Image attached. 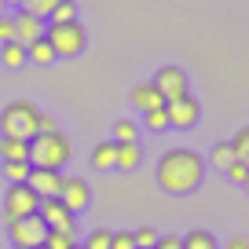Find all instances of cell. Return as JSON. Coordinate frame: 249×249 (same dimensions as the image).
I'll return each instance as SVG.
<instances>
[{
	"mask_svg": "<svg viewBox=\"0 0 249 249\" xmlns=\"http://www.w3.org/2000/svg\"><path fill=\"white\" fill-rule=\"evenodd\" d=\"M154 249H183V242H179V234H158Z\"/></svg>",
	"mask_w": 249,
	"mask_h": 249,
	"instance_id": "obj_32",
	"label": "cell"
},
{
	"mask_svg": "<svg viewBox=\"0 0 249 249\" xmlns=\"http://www.w3.org/2000/svg\"><path fill=\"white\" fill-rule=\"evenodd\" d=\"M30 161H4V176H8V183H26L30 179Z\"/></svg>",
	"mask_w": 249,
	"mask_h": 249,
	"instance_id": "obj_21",
	"label": "cell"
},
{
	"mask_svg": "<svg viewBox=\"0 0 249 249\" xmlns=\"http://www.w3.org/2000/svg\"><path fill=\"white\" fill-rule=\"evenodd\" d=\"M209 165H213V169H220V172H227L234 165V147H231V143H216L213 154H209Z\"/></svg>",
	"mask_w": 249,
	"mask_h": 249,
	"instance_id": "obj_20",
	"label": "cell"
},
{
	"mask_svg": "<svg viewBox=\"0 0 249 249\" xmlns=\"http://www.w3.org/2000/svg\"><path fill=\"white\" fill-rule=\"evenodd\" d=\"M0 62L8 66V70H18V66H26V44H18V40H8V44H0Z\"/></svg>",
	"mask_w": 249,
	"mask_h": 249,
	"instance_id": "obj_16",
	"label": "cell"
},
{
	"mask_svg": "<svg viewBox=\"0 0 249 249\" xmlns=\"http://www.w3.org/2000/svg\"><path fill=\"white\" fill-rule=\"evenodd\" d=\"M0 4H4V8H8V4H15V8H18V4H22V0H0Z\"/></svg>",
	"mask_w": 249,
	"mask_h": 249,
	"instance_id": "obj_36",
	"label": "cell"
},
{
	"mask_svg": "<svg viewBox=\"0 0 249 249\" xmlns=\"http://www.w3.org/2000/svg\"><path fill=\"white\" fill-rule=\"evenodd\" d=\"M132 238H136V249H154L158 231H154V227H136V231H132Z\"/></svg>",
	"mask_w": 249,
	"mask_h": 249,
	"instance_id": "obj_27",
	"label": "cell"
},
{
	"mask_svg": "<svg viewBox=\"0 0 249 249\" xmlns=\"http://www.w3.org/2000/svg\"><path fill=\"white\" fill-rule=\"evenodd\" d=\"M59 202L66 205V209L77 216V213H85L88 205H92V191H88V183L81 176H62V187H59Z\"/></svg>",
	"mask_w": 249,
	"mask_h": 249,
	"instance_id": "obj_8",
	"label": "cell"
},
{
	"mask_svg": "<svg viewBox=\"0 0 249 249\" xmlns=\"http://www.w3.org/2000/svg\"><path fill=\"white\" fill-rule=\"evenodd\" d=\"M165 114H169V128H195L198 117H202V107H198L195 95H183V99L165 103Z\"/></svg>",
	"mask_w": 249,
	"mask_h": 249,
	"instance_id": "obj_10",
	"label": "cell"
},
{
	"mask_svg": "<svg viewBox=\"0 0 249 249\" xmlns=\"http://www.w3.org/2000/svg\"><path fill=\"white\" fill-rule=\"evenodd\" d=\"M48 22H77V4H73V0H62L59 8L48 15Z\"/></svg>",
	"mask_w": 249,
	"mask_h": 249,
	"instance_id": "obj_24",
	"label": "cell"
},
{
	"mask_svg": "<svg viewBox=\"0 0 249 249\" xmlns=\"http://www.w3.org/2000/svg\"><path fill=\"white\" fill-rule=\"evenodd\" d=\"M231 147H234V161H242L249 169V124H246V128H238V136L231 140Z\"/></svg>",
	"mask_w": 249,
	"mask_h": 249,
	"instance_id": "obj_22",
	"label": "cell"
},
{
	"mask_svg": "<svg viewBox=\"0 0 249 249\" xmlns=\"http://www.w3.org/2000/svg\"><path fill=\"white\" fill-rule=\"evenodd\" d=\"M11 26H15V40L18 44H33V40L44 37V18L30 15L26 8H18V15H11Z\"/></svg>",
	"mask_w": 249,
	"mask_h": 249,
	"instance_id": "obj_12",
	"label": "cell"
},
{
	"mask_svg": "<svg viewBox=\"0 0 249 249\" xmlns=\"http://www.w3.org/2000/svg\"><path fill=\"white\" fill-rule=\"evenodd\" d=\"M0 158H4V161H30V140H11V136H4V140H0Z\"/></svg>",
	"mask_w": 249,
	"mask_h": 249,
	"instance_id": "obj_14",
	"label": "cell"
},
{
	"mask_svg": "<svg viewBox=\"0 0 249 249\" xmlns=\"http://www.w3.org/2000/svg\"><path fill=\"white\" fill-rule=\"evenodd\" d=\"M140 161H143L140 143H117V169H121V172H132Z\"/></svg>",
	"mask_w": 249,
	"mask_h": 249,
	"instance_id": "obj_17",
	"label": "cell"
},
{
	"mask_svg": "<svg viewBox=\"0 0 249 249\" xmlns=\"http://www.w3.org/2000/svg\"><path fill=\"white\" fill-rule=\"evenodd\" d=\"M26 59L37 62V66H48V62H55L59 55H55V48L48 44L44 37H40V40H33V44H26Z\"/></svg>",
	"mask_w": 249,
	"mask_h": 249,
	"instance_id": "obj_18",
	"label": "cell"
},
{
	"mask_svg": "<svg viewBox=\"0 0 249 249\" xmlns=\"http://www.w3.org/2000/svg\"><path fill=\"white\" fill-rule=\"evenodd\" d=\"M179 242H183V249H216V234L205 231V227H195V231H187Z\"/></svg>",
	"mask_w": 249,
	"mask_h": 249,
	"instance_id": "obj_19",
	"label": "cell"
},
{
	"mask_svg": "<svg viewBox=\"0 0 249 249\" xmlns=\"http://www.w3.org/2000/svg\"><path fill=\"white\" fill-rule=\"evenodd\" d=\"M37 198H59V187H62V172L59 169H30V179H26Z\"/></svg>",
	"mask_w": 249,
	"mask_h": 249,
	"instance_id": "obj_11",
	"label": "cell"
},
{
	"mask_svg": "<svg viewBox=\"0 0 249 249\" xmlns=\"http://www.w3.org/2000/svg\"><path fill=\"white\" fill-rule=\"evenodd\" d=\"M59 4H62V0H22V8L30 11V15H37V18H48Z\"/></svg>",
	"mask_w": 249,
	"mask_h": 249,
	"instance_id": "obj_23",
	"label": "cell"
},
{
	"mask_svg": "<svg viewBox=\"0 0 249 249\" xmlns=\"http://www.w3.org/2000/svg\"><path fill=\"white\" fill-rule=\"evenodd\" d=\"M8 40H15V26L8 15H0V44H8Z\"/></svg>",
	"mask_w": 249,
	"mask_h": 249,
	"instance_id": "obj_34",
	"label": "cell"
},
{
	"mask_svg": "<svg viewBox=\"0 0 249 249\" xmlns=\"http://www.w3.org/2000/svg\"><path fill=\"white\" fill-rule=\"evenodd\" d=\"M246 176H249V169L242 161H234L231 169H227V179H231V183H246Z\"/></svg>",
	"mask_w": 249,
	"mask_h": 249,
	"instance_id": "obj_33",
	"label": "cell"
},
{
	"mask_svg": "<svg viewBox=\"0 0 249 249\" xmlns=\"http://www.w3.org/2000/svg\"><path fill=\"white\" fill-rule=\"evenodd\" d=\"M205 176V161L187 147H172L158 161V187L165 195H191Z\"/></svg>",
	"mask_w": 249,
	"mask_h": 249,
	"instance_id": "obj_1",
	"label": "cell"
},
{
	"mask_svg": "<svg viewBox=\"0 0 249 249\" xmlns=\"http://www.w3.org/2000/svg\"><path fill=\"white\" fill-rule=\"evenodd\" d=\"M114 140L117 143H136V124L132 121H117L114 124Z\"/></svg>",
	"mask_w": 249,
	"mask_h": 249,
	"instance_id": "obj_29",
	"label": "cell"
},
{
	"mask_svg": "<svg viewBox=\"0 0 249 249\" xmlns=\"http://www.w3.org/2000/svg\"><path fill=\"white\" fill-rule=\"evenodd\" d=\"M0 132L11 140H33L37 136V107L26 99H15L0 110Z\"/></svg>",
	"mask_w": 249,
	"mask_h": 249,
	"instance_id": "obj_3",
	"label": "cell"
},
{
	"mask_svg": "<svg viewBox=\"0 0 249 249\" xmlns=\"http://www.w3.org/2000/svg\"><path fill=\"white\" fill-rule=\"evenodd\" d=\"M110 249H136L132 231H110Z\"/></svg>",
	"mask_w": 249,
	"mask_h": 249,
	"instance_id": "obj_30",
	"label": "cell"
},
{
	"mask_svg": "<svg viewBox=\"0 0 249 249\" xmlns=\"http://www.w3.org/2000/svg\"><path fill=\"white\" fill-rule=\"evenodd\" d=\"M8 238H11L15 249H37V246H44V238H48V224L40 216L11 220L8 224Z\"/></svg>",
	"mask_w": 249,
	"mask_h": 249,
	"instance_id": "obj_5",
	"label": "cell"
},
{
	"mask_svg": "<svg viewBox=\"0 0 249 249\" xmlns=\"http://www.w3.org/2000/svg\"><path fill=\"white\" fill-rule=\"evenodd\" d=\"M48 132H59V121L44 110H37V136H48Z\"/></svg>",
	"mask_w": 249,
	"mask_h": 249,
	"instance_id": "obj_31",
	"label": "cell"
},
{
	"mask_svg": "<svg viewBox=\"0 0 249 249\" xmlns=\"http://www.w3.org/2000/svg\"><path fill=\"white\" fill-rule=\"evenodd\" d=\"M227 249H249V242L246 238H231V242H227Z\"/></svg>",
	"mask_w": 249,
	"mask_h": 249,
	"instance_id": "obj_35",
	"label": "cell"
},
{
	"mask_svg": "<svg viewBox=\"0 0 249 249\" xmlns=\"http://www.w3.org/2000/svg\"><path fill=\"white\" fill-rule=\"evenodd\" d=\"M0 15H4V4H0Z\"/></svg>",
	"mask_w": 249,
	"mask_h": 249,
	"instance_id": "obj_38",
	"label": "cell"
},
{
	"mask_svg": "<svg viewBox=\"0 0 249 249\" xmlns=\"http://www.w3.org/2000/svg\"><path fill=\"white\" fill-rule=\"evenodd\" d=\"M132 103H136V110H158V107H165V99H161V92L154 88V81H143V85H136L132 88Z\"/></svg>",
	"mask_w": 249,
	"mask_h": 249,
	"instance_id": "obj_13",
	"label": "cell"
},
{
	"mask_svg": "<svg viewBox=\"0 0 249 249\" xmlns=\"http://www.w3.org/2000/svg\"><path fill=\"white\" fill-rule=\"evenodd\" d=\"M44 246L48 249H77V238H73V234H62V231H48Z\"/></svg>",
	"mask_w": 249,
	"mask_h": 249,
	"instance_id": "obj_26",
	"label": "cell"
},
{
	"mask_svg": "<svg viewBox=\"0 0 249 249\" xmlns=\"http://www.w3.org/2000/svg\"><path fill=\"white\" fill-rule=\"evenodd\" d=\"M246 191H249V176H246Z\"/></svg>",
	"mask_w": 249,
	"mask_h": 249,
	"instance_id": "obj_37",
	"label": "cell"
},
{
	"mask_svg": "<svg viewBox=\"0 0 249 249\" xmlns=\"http://www.w3.org/2000/svg\"><path fill=\"white\" fill-rule=\"evenodd\" d=\"M44 40L55 48V55L62 59H73V55L85 52V26L81 22H48L44 26Z\"/></svg>",
	"mask_w": 249,
	"mask_h": 249,
	"instance_id": "obj_4",
	"label": "cell"
},
{
	"mask_svg": "<svg viewBox=\"0 0 249 249\" xmlns=\"http://www.w3.org/2000/svg\"><path fill=\"white\" fill-rule=\"evenodd\" d=\"M92 165L95 169H117V140H103L99 147L92 150Z\"/></svg>",
	"mask_w": 249,
	"mask_h": 249,
	"instance_id": "obj_15",
	"label": "cell"
},
{
	"mask_svg": "<svg viewBox=\"0 0 249 249\" xmlns=\"http://www.w3.org/2000/svg\"><path fill=\"white\" fill-rule=\"evenodd\" d=\"M77 249H85V246H77Z\"/></svg>",
	"mask_w": 249,
	"mask_h": 249,
	"instance_id": "obj_39",
	"label": "cell"
},
{
	"mask_svg": "<svg viewBox=\"0 0 249 249\" xmlns=\"http://www.w3.org/2000/svg\"><path fill=\"white\" fill-rule=\"evenodd\" d=\"M37 205H40V198L26 183H8V191H4V216H8V224L22 220V216H37Z\"/></svg>",
	"mask_w": 249,
	"mask_h": 249,
	"instance_id": "obj_6",
	"label": "cell"
},
{
	"mask_svg": "<svg viewBox=\"0 0 249 249\" xmlns=\"http://www.w3.org/2000/svg\"><path fill=\"white\" fill-rule=\"evenodd\" d=\"M73 147L62 132H48V136H33L30 140V165L33 169H62L70 161Z\"/></svg>",
	"mask_w": 249,
	"mask_h": 249,
	"instance_id": "obj_2",
	"label": "cell"
},
{
	"mask_svg": "<svg viewBox=\"0 0 249 249\" xmlns=\"http://www.w3.org/2000/svg\"><path fill=\"white\" fill-rule=\"evenodd\" d=\"M143 124H147L150 132H161V128H169V114H165V107L147 110V114H143Z\"/></svg>",
	"mask_w": 249,
	"mask_h": 249,
	"instance_id": "obj_25",
	"label": "cell"
},
{
	"mask_svg": "<svg viewBox=\"0 0 249 249\" xmlns=\"http://www.w3.org/2000/svg\"><path fill=\"white\" fill-rule=\"evenodd\" d=\"M37 216L48 224V231H62V234H73V231H77V227H73V220H77V216H73L59 198H40Z\"/></svg>",
	"mask_w": 249,
	"mask_h": 249,
	"instance_id": "obj_7",
	"label": "cell"
},
{
	"mask_svg": "<svg viewBox=\"0 0 249 249\" xmlns=\"http://www.w3.org/2000/svg\"><path fill=\"white\" fill-rule=\"evenodd\" d=\"M85 249H110V231H107V227H95V231L88 234Z\"/></svg>",
	"mask_w": 249,
	"mask_h": 249,
	"instance_id": "obj_28",
	"label": "cell"
},
{
	"mask_svg": "<svg viewBox=\"0 0 249 249\" xmlns=\"http://www.w3.org/2000/svg\"><path fill=\"white\" fill-rule=\"evenodd\" d=\"M154 88L161 92V99H165V103L191 95V92H187V73L179 70V66H161V70L154 73Z\"/></svg>",
	"mask_w": 249,
	"mask_h": 249,
	"instance_id": "obj_9",
	"label": "cell"
}]
</instances>
